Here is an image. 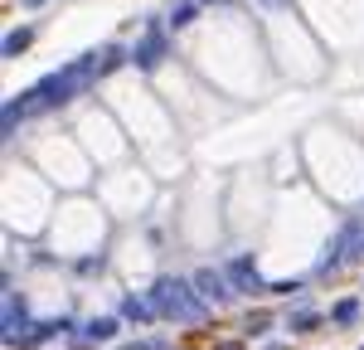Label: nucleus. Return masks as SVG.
<instances>
[{
	"mask_svg": "<svg viewBox=\"0 0 364 350\" xmlns=\"http://www.w3.org/2000/svg\"><path fill=\"white\" fill-rule=\"evenodd\" d=\"M78 92H83V88H78L68 73H63V68H58V73H49V78H39V83L29 88L25 102H29V112H39V107H63V102H73Z\"/></svg>",
	"mask_w": 364,
	"mask_h": 350,
	"instance_id": "2",
	"label": "nucleus"
},
{
	"mask_svg": "<svg viewBox=\"0 0 364 350\" xmlns=\"http://www.w3.org/2000/svg\"><path fill=\"white\" fill-rule=\"evenodd\" d=\"M29 44H34V25H15L5 39H0V54H5V58H20Z\"/></svg>",
	"mask_w": 364,
	"mask_h": 350,
	"instance_id": "11",
	"label": "nucleus"
},
{
	"mask_svg": "<svg viewBox=\"0 0 364 350\" xmlns=\"http://www.w3.org/2000/svg\"><path fill=\"white\" fill-rule=\"evenodd\" d=\"M170 54V34L161 29V20H146V34H141L136 44H132V63L146 68V73H156Z\"/></svg>",
	"mask_w": 364,
	"mask_h": 350,
	"instance_id": "3",
	"label": "nucleus"
},
{
	"mask_svg": "<svg viewBox=\"0 0 364 350\" xmlns=\"http://www.w3.org/2000/svg\"><path fill=\"white\" fill-rule=\"evenodd\" d=\"M151 302L170 321H209V307H214L209 297H199L195 282H180V277H161L151 287Z\"/></svg>",
	"mask_w": 364,
	"mask_h": 350,
	"instance_id": "1",
	"label": "nucleus"
},
{
	"mask_svg": "<svg viewBox=\"0 0 364 350\" xmlns=\"http://www.w3.org/2000/svg\"><path fill=\"white\" fill-rule=\"evenodd\" d=\"M54 336H63V321H29L25 336H20V350H34L44 341H54Z\"/></svg>",
	"mask_w": 364,
	"mask_h": 350,
	"instance_id": "9",
	"label": "nucleus"
},
{
	"mask_svg": "<svg viewBox=\"0 0 364 350\" xmlns=\"http://www.w3.org/2000/svg\"><path fill=\"white\" fill-rule=\"evenodd\" d=\"M117 331H122V317H97L83 326V341H92V346H107V341H117Z\"/></svg>",
	"mask_w": 364,
	"mask_h": 350,
	"instance_id": "10",
	"label": "nucleus"
},
{
	"mask_svg": "<svg viewBox=\"0 0 364 350\" xmlns=\"http://www.w3.org/2000/svg\"><path fill=\"white\" fill-rule=\"evenodd\" d=\"M267 292H277V297H291V292H301V277H282V282H272Z\"/></svg>",
	"mask_w": 364,
	"mask_h": 350,
	"instance_id": "16",
	"label": "nucleus"
},
{
	"mask_svg": "<svg viewBox=\"0 0 364 350\" xmlns=\"http://www.w3.org/2000/svg\"><path fill=\"white\" fill-rule=\"evenodd\" d=\"M331 321H336V326H355V321H360V302H355V297H340L336 307H331Z\"/></svg>",
	"mask_w": 364,
	"mask_h": 350,
	"instance_id": "13",
	"label": "nucleus"
},
{
	"mask_svg": "<svg viewBox=\"0 0 364 350\" xmlns=\"http://www.w3.org/2000/svg\"><path fill=\"white\" fill-rule=\"evenodd\" d=\"M117 312H122L127 321H136V326H151V321L161 317V312H156V302H151V297H136V292H127Z\"/></svg>",
	"mask_w": 364,
	"mask_h": 350,
	"instance_id": "8",
	"label": "nucleus"
},
{
	"mask_svg": "<svg viewBox=\"0 0 364 350\" xmlns=\"http://www.w3.org/2000/svg\"><path fill=\"white\" fill-rule=\"evenodd\" d=\"M25 326H29L25 292H10V297H5V312H0V336H5V346H20Z\"/></svg>",
	"mask_w": 364,
	"mask_h": 350,
	"instance_id": "4",
	"label": "nucleus"
},
{
	"mask_svg": "<svg viewBox=\"0 0 364 350\" xmlns=\"http://www.w3.org/2000/svg\"><path fill=\"white\" fill-rule=\"evenodd\" d=\"M97 63H102V73H112L122 63H132V49L127 44H107V49H97Z\"/></svg>",
	"mask_w": 364,
	"mask_h": 350,
	"instance_id": "12",
	"label": "nucleus"
},
{
	"mask_svg": "<svg viewBox=\"0 0 364 350\" xmlns=\"http://www.w3.org/2000/svg\"><path fill=\"white\" fill-rule=\"evenodd\" d=\"M195 20H199V0H180V5L170 10V25H175V29L195 25Z\"/></svg>",
	"mask_w": 364,
	"mask_h": 350,
	"instance_id": "14",
	"label": "nucleus"
},
{
	"mask_svg": "<svg viewBox=\"0 0 364 350\" xmlns=\"http://www.w3.org/2000/svg\"><path fill=\"white\" fill-rule=\"evenodd\" d=\"M102 267H107L102 258H73V272H87V277H92V272H102Z\"/></svg>",
	"mask_w": 364,
	"mask_h": 350,
	"instance_id": "15",
	"label": "nucleus"
},
{
	"mask_svg": "<svg viewBox=\"0 0 364 350\" xmlns=\"http://www.w3.org/2000/svg\"><path fill=\"white\" fill-rule=\"evenodd\" d=\"M224 272H228V282H233V292H267L262 277H257V258L252 253H233Z\"/></svg>",
	"mask_w": 364,
	"mask_h": 350,
	"instance_id": "5",
	"label": "nucleus"
},
{
	"mask_svg": "<svg viewBox=\"0 0 364 350\" xmlns=\"http://www.w3.org/2000/svg\"><path fill=\"white\" fill-rule=\"evenodd\" d=\"M20 5H25V10H39V5H49V0H20Z\"/></svg>",
	"mask_w": 364,
	"mask_h": 350,
	"instance_id": "18",
	"label": "nucleus"
},
{
	"mask_svg": "<svg viewBox=\"0 0 364 350\" xmlns=\"http://www.w3.org/2000/svg\"><path fill=\"white\" fill-rule=\"evenodd\" d=\"M321 326H326V312H321V307H311V302H301V307L287 317V331H291V336H316Z\"/></svg>",
	"mask_w": 364,
	"mask_h": 350,
	"instance_id": "7",
	"label": "nucleus"
},
{
	"mask_svg": "<svg viewBox=\"0 0 364 350\" xmlns=\"http://www.w3.org/2000/svg\"><path fill=\"white\" fill-rule=\"evenodd\" d=\"M199 5H219V0H199Z\"/></svg>",
	"mask_w": 364,
	"mask_h": 350,
	"instance_id": "19",
	"label": "nucleus"
},
{
	"mask_svg": "<svg viewBox=\"0 0 364 350\" xmlns=\"http://www.w3.org/2000/svg\"><path fill=\"white\" fill-rule=\"evenodd\" d=\"M360 350H364V346H360Z\"/></svg>",
	"mask_w": 364,
	"mask_h": 350,
	"instance_id": "20",
	"label": "nucleus"
},
{
	"mask_svg": "<svg viewBox=\"0 0 364 350\" xmlns=\"http://www.w3.org/2000/svg\"><path fill=\"white\" fill-rule=\"evenodd\" d=\"M267 326H272V317H262V312H257V317H248V331H243V336H262Z\"/></svg>",
	"mask_w": 364,
	"mask_h": 350,
	"instance_id": "17",
	"label": "nucleus"
},
{
	"mask_svg": "<svg viewBox=\"0 0 364 350\" xmlns=\"http://www.w3.org/2000/svg\"><path fill=\"white\" fill-rule=\"evenodd\" d=\"M195 287H199V297H209L214 307H228L238 292H233V282H228V272H214V267H199L195 272Z\"/></svg>",
	"mask_w": 364,
	"mask_h": 350,
	"instance_id": "6",
	"label": "nucleus"
}]
</instances>
